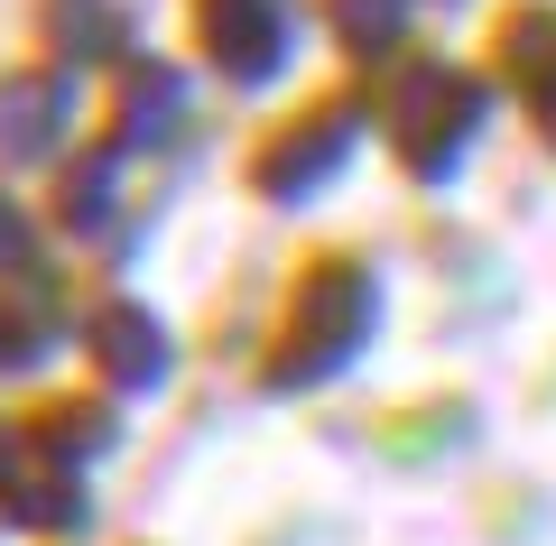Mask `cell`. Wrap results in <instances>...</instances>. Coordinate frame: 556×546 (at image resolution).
<instances>
[{
	"instance_id": "obj_1",
	"label": "cell",
	"mask_w": 556,
	"mask_h": 546,
	"mask_svg": "<svg viewBox=\"0 0 556 546\" xmlns=\"http://www.w3.org/2000/svg\"><path fill=\"white\" fill-rule=\"evenodd\" d=\"M371 315H380V288L362 259H316L298 288V315H288V343L269 352V390H316L371 343Z\"/></svg>"
},
{
	"instance_id": "obj_2",
	"label": "cell",
	"mask_w": 556,
	"mask_h": 546,
	"mask_svg": "<svg viewBox=\"0 0 556 546\" xmlns=\"http://www.w3.org/2000/svg\"><path fill=\"white\" fill-rule=\"evenodd\" d=\"M380 120H390L399 157H408V167L437 186V176H455V167H464V149L482 139V120H492V93H482L473 75H455V65H417V75H399V84H390Z\"/></svg>"
},
{
	"instance_id": "obj_3",
	"label": "cell",
	"mask_w": 556,
	"mask_h": 546,
	"mask_svg": "<svg viewBox=\"0 0 556 546\" xmlns=\"http://www.w3.org/2000/svg\"><path fill=\"white\" fill-rule=\"evenodd\" d=\"M353 149H362V102H316L306 120H288V130L260 149V195L269 204H316L325 186L353 167Z\"/></svg>"
},
{
	"instance_id": "obj_4",
	"label": "cell",
	"mask_w": 556,
	"mask_h": 546,
	"mask_svg": "<svg viewBox=\"0 0 556 546\" xmlns=\"http://www.w3.org/2000/svg\"><path fill=\"white\" fill-rule=\"evenodd\" d=\"M195 38H204V56H214V75L269 84L278 65H288V47H298V28H288L278 0H195Z\"/></svg>"
},
{
	"instance_id": "obj_5",
	"label": "cell",
	"mask_w": 556,
	"mask_h": 546,
	"mask_svg": "<svg viewBox=\"0 0 556 546\" xmlns=\"http://www.w3.org/2000/svg\"><path fill=\"white\" fill-rule=\"evenodd\" d=\"M0 519H10V528H38V537H75V528L93 519V500H84V472L47 464V454L20 435V445L0 454Z\"/></svg>"
},
{
	"instance_id": "obj_6",
	"label": "cell",
	"mask_w": 556,
	"mask_h": 546,
	"mask_svg": "<svg viewBox=\"0 0 556 546\" xmlns=\"http://www.w3.org/2000/svg\"><path fill=\"white\" fill-rule=\"evenodd\" d=\"M65 130H75V84H65V65H47V75H0V167L56 157Z\"/></svg>"
},
{
	"instance_id": "obj_7",
	"label": "cell",
	"mask_w": 556,
	"mask_h": 546,
	"mask_svg": "<svg viewBox=\"0 0 556 546\" xmlns=\"http://www.w3.org/2000/svg\"><path fill=\"white\" fill-rule=\"evenodd\" d=\"M84 352H93V371L112 380V390H159L167 380V325L149 306H130V296H112V306L84 325Z\"/></svg>"
},
{
	"instance_id": "obj_8",
	"label": "cell",
	"mask_w": 556,
	"mask_h": 546,
	"mask_svg": "<svg viewBox=\"0 0 556 546\" xmlns=\"http://www.w3.org/2000/svg\"><path fill=\"white\" fill-rule=\"evenodd\" d=\"M65 352V306L56 296H0V380H28Z\"/></svg>"
},
{
	"instance_id": "obj_9",
	"label": "cell",
	"mask_w": 556,
	"mask_h": 546,
	"mask_svg": "<svg viewBox=\"0 0 556 546\" xmlns=\"http://www.w3.org/2000/svg\"><path fill=\"white\" fill-rule=\"evenodd\" d=\"M186 120V75L177 65H139L121 84V120H112V149H159L167 130Z\"/></svg>"
},
{
	"instance_id": "obj_10",
	"label": "cell",
	"mask_w": 556,
	"mask_h": 546,
	"mask_svg": "<svg viewBox=\"0 0 556 546\" xmlns=\"http://www.w3.org/2000/svg\"><path fill=\"white\" fill-rule=\"evenodd\" d=\"M112 214H121V149H93V157L65 167L56 223H65V232H84V241H102V232H112Z\"/></svg>"
},
{
	"instance_id": "obj_11",
	"label": "cell",
	"mask_w": 556,
	"mask_h": 546,
	"mask_svg": "<svg viewBox=\"0 0 556 546\" xmlns=\"http://www.w3.org/2000/svg\"><path fill=\"white\" fill-rule=\"evenodd\" d=\"M28 445H38L47 464H65V472H93L102 454L121 445V427H112V408H84V398H65V408H47L38 427H28Z\"/></svg>"
},
{
	"instance_id": "obj_12",
	"label": "cell",
	"mask_w": 556,
	"mask_h": 546,
	"mask_svg": "<svg viewBox=\"0 0 556 546\" xmlns=\"http://www.w3.org/2000/svg\"><path fill=\"white\" fill-rule=\"evenodd\" d=\"M47 38H56L65 65H102L130 47V20H121L112 0H47Z\"/></svg>"
},
{
	"instance_id": "obj_13",
	"label": "cell",
	"mask_w": 556,
	"mask_h": 546,
	"mask_svg": "<svg viewBox=\"0 0 556 546\" xmlns=\"http://www.w3.org/2000/svg\"><path fill=\"white\" fill-rule=\"evenodd\" d=\"M501 75L529 84L538 102L556 93V10H519V20L501 28Z\"/></svg>"
},
{
	"instance_id": "obj_14",
	"label": "cell",
	"mask_w": 556,
	"mask_h": 546,
	"mask_svg": "<svg viewBox=\"0 0 556 546\" xmlns=\"http://www.w3.org/2000/svg\"><path fill=\"white\" fill-rule=\"evenodd\" d=\"M408 20H417V0H334V38L353 56H390L408 38Z\"/></svg>"
},
{
	"instance_id": "obj_15",
	"label": "cell",
	"mask_w": 556,
	"mask_h": 546,
	"mask_svg": "<svg viewBox=\"0 0 556 546\" xmlns=\"http://www.w3.org/2000/svg\"><path fill=\"white\" fill-rule=\"evenodd\" d=\"M38 269V223L20 214V195H0V278H28Z\"/></svg>"
},
{
	"instance_id": "obj_16",
	"label": "cell",
	"mask_w": 556,
	"mask_h": 546,
	"mask_svg": "<svg viewBox=\"0 0 556 546\" xmlns=\"http://www.w3.org/2000/svg\"><path fill=\"white\" fill-rule=\"evenodd\" d=\"M538 120H547V139H556V93H547V102H538Z\"/></svg>"
},
{
	"instance_id": "obj_17",
	"label": "cell",
	"mask_w": 556,
	"mask_h": 546,
	"mask_svg": "<svg viewBox=\"0 0 556 546\" xmlns=\"http://www.w3.org/2000/svg\"><path fill=\"white\" fill-rule=\"evenodd\" d=\"M0 454H10V435H0Z\"/></svg>"
}]
</instances>
